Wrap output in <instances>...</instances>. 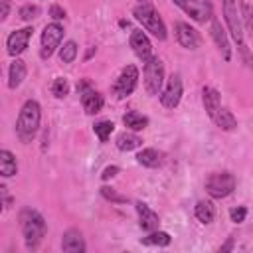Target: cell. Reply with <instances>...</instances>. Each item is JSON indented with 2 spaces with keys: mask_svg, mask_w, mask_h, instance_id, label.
I'll list each match as a JSON object with an SVG mask.
<instances>
[{
  "mask_svg": "<svg viewBox=\"0 0 253 253\" xmlns=\"http://www.w3.org/2000/svg\"><path fill=\"white\" fill-rule=\"evenodd\" d=\"M40 123H42V107H40L38 101L28 99L22 105L18 121H16V134H18V138L24 144L32 142L36 138L38 130H40Z\"/></svg>",
  "mask_w": 253,
  "mask_h": 253,
  "instance_id": "cell-1",
  "label": "cell"
},
{
  "mask_svg": "<svg viewBox=\"0 0 253 253\" xmlns=\"http://www.w3.org/2000/svg\"><path fill=\"white\" fill-rule=\"evenodd\" d=\"M18 219H20V227H22L26 247L28 249H38V245L42 243V239L45 237V231H47L43 215L40 211L32 210V208H24L20 211Z\"/></svg>",
  "mask_w": 253,
  "mask_h": 253,
  "instance_id": "cell-2",
  "label": "cell"
},
{
  "mask_svg": "<svg viewBox=\"0 0 253 253\" xmlns=\"http://www.w3.org/2000/svg\"><path fill=\"white\" fill-rule=\"evenodd\" d=\"M132 16L134 20H138L142 24V28L146 32H150L156 40H166V26L160 18V14L156 12V8L152 6L150 0H140L134 8H132Z\"/></svg>",
  "mask_w": 253,
  "mask_h": 253,
  "instance_id": "cell-3",
  "label": "cell"
},
{
  "mask_svg": "<svg viewBox=\"0 0 253 253\" xmlns=\"http://www.w3.org/2000/svg\"><path fill=\"white\" fill-rule=\"evenodd\" d=\"M221 4H223L225 26H227V30H229L233 42L237 43L241 55L245 57L247 65L253 67V59H251V55H249V51H247V45H245V40H243V28H241V16H239V12H237V2H235V0H221Z\"/></svg>",
  "mask_w": 253,
  "mask_h": 253,
  "instance_id": "cell-4",
  "label": "cell"
},
{
  "mask_svg": "<svg viewBox=\"0 0 253 253\" xmlns=\"http://www.w3.org/2000/svg\"><path fill=\"white\" fill-rule=\"evenodd\" d=\"M235 184H237V180H235V176L231 172H227V170L213 172L206 180V192L210 194V198L221 200V198H227L235 190Z\"/></svg>",
  "mask_w": 253,
  "mask_h": 253,
  "instance_id": "cell-5",
  "label": "cell"
},
{
  "mask_svg": "<svg viewBox=\"0 0 253 253\" xmlns=\"http://www.w3.org/2000/svg\"><path fill=\"white\" fill-rule=\"evenodd\" d=\"M144 89L148 95H158L164 83V63L160 57L152 55L148 61H144Z\"/></svg>",
  "mask_w": 253,
  "mask_h": 253,
  "instance_id": "cell-6",
  "label": "cell"
},
{
  "mask_svg": "<svg viewBox=\"0 0 253 253\" xmlns=\"http://www.w3.org/2000/svg\"><path fill=\"white\" fill-rule=\"evenodd\" d=\"M136 85H138V69H136V65H125L121 69L117 81L113 83L111 91H113V95L117 99H126L128 95L134 93Z\"/></svg>",
  "mask_w": 253,
  "mask_h": 253,
  "instance_id": "cell-7",
  "label": "cell"
},
{
  "mask_svg": "<svg viewBox=\"0 0 253 253\" xmlns=\"http://www.w3.org/2000/svg\"><path fill=\"white\" fill-rule=\"evenodd\" d=\"M172 2L198 24H206L208 20L213 18V6L210 0H172Z\"/></svg>",
  "mask_w": 253,
  "mask_h": 253,
  "instance_id": "cell-8",
  "label": "cell"
},
{
  "mask_svg": "<svg viewBox=\"0 0 253 253\" xmlns=\"http://www.w3.org/2000/svg\"><path fill=\"white\" fill-rule=\"evenodd\" d=\"M61 40H63V26H61L59 22H51V24H47V26L43 28V32H42V40H40V45H42V47H40V55H42L43 59L51 57L53 51L59 47Z\"/></svg>",
  "mask_w": 253,
  "mask_h": 253,
  "instance_id": "cell-9",
  "label": "cell"
},
{
  "mask_svg": "<svg viewBox=\"0 0 253 253\" xmlns=\"http://www.w3.org/2000/svg\"><path fill=\"white\" fill-rule=\"evenodd\" d=\"M182 93H184L182 77H180V73H172V75L168 77V81H166V89H164L162 95H160L162 107H166V109H176V107L180 105Z\"/></svg>",
  "mask_w": 253,
  "mask_h": 253,
  "instance_id": "cell-10",
  "label": "cell"
},
{
  "mask_svg": "<svg viewBox=\"0 0 253 253\" xmlns=\"http://www.w3.org/2000/svg\"><path fill=\"white\" fill-rule=\"evenodd\" d=\"M174 34H176L178 43L186 49H198L202 45V36L198 34L196 28H192L186 22H176L174 24Z\"/></svg>",
  "mask_w": 253,
  "mask_h": 253,
  "instance_id": "cell-11",
  "label": "cell"
},
{
  "mask_svg": "<svg viewBox=\"0 0 253 253\" xmlns=\"http://www.w3.org/2000/svg\"><path fill=\"white\" fill-rule=\"evenodd\" d=\"M32 32H34V30H32L30 26H28V28H22V30L10 32V36L6 38V51H8V55L18 57L20 53H24L26 47H28V43H30Z\"/></svg>",
  "mask_w": 253,
  "mask_h": 253,
  "instance_id": "cell-12",
  "label": "cell"
},
{
  "mask_svg": "<svg viewBox=\"0 0 253 253\" xmlns=\"http://www.w3.org/2000/svg\"><path fill=\"white\" fill-rule=\"evenodd\" d=\"M128 43L134 51V55L144 63L152 57V43L148 40V36L142 32V30H132L130 32V38H128Z\"/></svg>",
  "mask_w": 253,
  "mask_h": 253,
  "instance_id": "cell-13",
  "label": "cell"
},
{
  "mask_svg": "<svg viewBox=\"0 0 253 253\" xmlns=\"http://www.w3.org/2000/svg\"><path fill=\"white\" fill-rule=\"evenodd\" d=\"M210 34H211V38H213V42H215V45H217L221 57H223L225 61H229V59H231V47H229V42H227V34H225V30L221 28V22H219L215 16L211 18Z\"/></svg>",
  "mask_w": 253,
  "mask_h": 253,
  "instance_id": "cell-14",
  "label": "cell"
},
{
  "mask_svg": "<svg viewBox=\"0 0 253 253\" xmlns=\"http://www.w3.org/2000/svg\"><path fill=\"white\" fill-rule=\"evenodd\" d=\"M134 208H136V213H138V225H140L142 231H154V229H158V223H160L158 213H156L154 210H150L148 204H144V202H136Z\"/></svg>",
  "mask_w": 253,
  "mask_h": 253,
  "instance_id": "cell-15",
  "label": "cell"
},
{
  "mask_svg": "<svg viewBox=\"0 0 253 253\" xmlns=\"http://www.w3.org/2000/svg\"><path fill=\"white\" fill-rule=\"evenodd\" d=\"M61 249L67 251V253H83L87 247H85V239L81 235L79 229H67L63 235H61Z\"/></svg>",
  "mask_w": 253,
  "mask_h": 253,
  "instance_id": "cell-16",
  "label": "cell"
},
{
  "mask_svg": "<svg viewBox=\"0 0 253 253\" xmlns=\"http://www.w3.org/2000/svg\"><path fill=\"white\" fill-rule=\"evenodd\" d=\"M81 105H83L87 115H97V113H101V109L105 105V99H103V95L99 91H95L91 87L85 93H81Z\"/></svg>",
  "mask_w": 253,
  "mask_h": 253,
  "instance_id": "cell-17",
  "label": "cell"
},
{
  "mask_svg": "<svg viewBox=\"0 0 253 253\" xmlns=\"http://www.w3.org/2000/svg\"><path fill=\"white\" fill-rule=\"evenodd\" d=\"M166 156L162 150H156V148H142L138 154H136V162L140 166H146V168H160L164 164Z\"/></svg>",
  "mask_w": 253,
  "mask_h": 253,
  "instance_id": "cell-18",
  "label": "cell"
},
{
  "mask_svg": "<svg viewBox=\"0 0 253 253\" xmlns=\"http://www.w3.org/2000/svg\"><path fill=\"white\" fill-rule=\"evenodd\" d=\"M26 73H28L26 61H22V59L16 57L10 63V69H8V87L10 89H18L22 85V81L26 79Z\"/></svg>",
  "mask_w": 253,
  "mask_h": 253,
  "instance_id": "cell-19",
  "label": "cell"
},
{
  "mask_svg": "<svg viewBox=\"0 0 253 253\" xmlns=\"http://www.w3.org/2000/svg\"><path fill=\"white\" fill-rule=\"evenodd\" d=\"M202 103H204V109L206 113L210 115V119H213V115L219 111L221 107V97H219V91L213 89V87H204L202 91Z\"/></svg>",
  "mask_w": 253,
  "mask_h": 253,
  "instance_id": "cell-20",
  "label": "cell"
},
{
  "mask_svg": "<svg viewBox=\"0 0 253 253\" xmlns=\"http://www.w3.org/2000/svg\"><path fill=\"white\" fill-rule=\"evenodd\" d=\"M0 174L2 178H12L18 174V162L16 156L10 150H0Z\"/></svg>",
  "mask_w": 253,
  "mask_h": 253,
  "instance_id": "cell-21",
  "label": "cell"
},
{
  "mask_svg": "<svg viewBox=\"0 0 253 253\" xmlns=\"http://www.w3.org/2000/svg\"><path fill=\"white\" fill-rule=\"evenodd\" d=\"M123 123L128 130H142V128L148 126V117H144L138 111H126L123 115Z\"/></svg>",
  "mask_w": 253,
  "mask_h": 253,
  "instance_id": "cell-22",
  "label": "cell"
},
{
  "mask_svg": "<svg viewBox=\"0 0 253 253\" xmlns=\"http://www.w3.org/2000/svg\"><path fill=\"white\" fill-rule=\"evenodd\" d=\"M221 130H233L235 126H237V119L233 117V113L229 111V109H225V107H219V111L213 115V119H211Z\"/></svg>",
  "mask_w": 253,
  "mask_h": 253,
  "instance_id": "cell-23",
  "label": "cell"
},
{
  "mask_svg": "<svg viewBox=\"0 0 253 253\" xmlns=\"http://www.w3.org/2000/svg\"><path fill=\"white\" fill-rule=\"evenodd\" d=\"M115 144H117V148H119V150L128 152V150L138 148V146L142 144V138H140L138 134H134V132H126V130H125V132H121V134L117 136Z\"/></svg>",
  "mask_w": 253,
  "mask_h": 253,
  "instance_id": "cell-24",
  "label": "cell"
},
{
  "mask_svg": "<svg viewBox=\"0 0 253 253\" xmlns=\"http://www.w3.org/2000/svg\"><path fill=\"white\" fill-rule=\"evenodd\" d=\"M194 213H196V217H198V221H202V223H211L213 221V217H215V208H213V204L210 202V200H200L198 204H196V208H194Z\"/></svg>",
  "mask_w": 253,
  "mask_h": 253,
  "instance_id": "cell-25",
  "label": "cell"
},
{
  "mask_svg": "<svg viewBox=\"0 0 253 253\" xmlns=\"http://www.w3.org/2000/svg\"><path fill=\"white\" fill-rule=\"evenodd\" d=\"M170 241H172L170 233L160 231V229L148 231V235L140 239V243H142V245H148V247H168V245H170Z\"/></svg>",
  "mask_w": 253,
  "mask_h": 253,
  "instance_id": "cell-26",
  "label": "cell"
},
{
  "mask_svg": "<svg viewBox=\"0 0 253 253\" xmlns=\"http://www.w3.org/2000/svg\"><path fill=\"white\" fill-rule=\"evenodd\" d=\"M77 51H79L77 49V43L73 40H69V42L63 43V47H59V59L63 63H73L75 57H77Z\"/></svg>",
  "mask_w": 253,
  "mask_h": 253,
  "instance_id": "cell-27",
  "label": "cell"
},
{
  "mask_svg": "<svg viewBox=\"0 0 253 253\" xmlns=\"http://www.w3.org/2000/svg\"><path fill=\"white\" fill-rule=\"evenodd\" d=\"M93 130H95V134L101 142H107L111 132L115 130V125H113V121H99V123L93 125Z\"/></svg>",
  "mask_w": 253,
  "mask_h": 253,
  "instance_id": "cell-28",
  "label": "cell"
},
{
  "mask_svg": "<svg viewBox=\"0 0 253 253\" xmlns=\"http://www.w3.org/2000/svg\"><path fill=\"white\" fill-rule=\"evenodd\" d=\"M51 93H53L55 99L67 97V93H69V83H67V79H65V77H55L53 83H51Z\"/></svg>",
  "mask_w": 253,
  "mask_h": 253,
  "instance_id": "cell-29",
  "label": "cell"
},
{
  "mask_svg": "<svg viewBox=\"0 0 253 253\" xmlns=\"http://www.w3.org/2000/svg\"><path fill=\"white\" fill-rule=\"evenodd\" d=\"M101 196L105 198V200H109V202H113V204H126L128 202V198L126 196H121V194H117V190L115 188H111V186H101Z\"/></svg>",
  "mask_w": 253,
  "mask_h": 253,
  "instance_id": "cell-30",
  "label": "cell"
},
{
  "mask_svg": "<svg viewBox=\"0 0 253 253\" xmlns=\"http://www.w3.org/2000/svg\"><path fill=\"white\" fill-rule=\"evenodd\" d=\"M241 20H243L247 32L253 34V6L249 2H245V0L241 2Z\"/></svg>",
  "mask_w": 253,
  "mask_h": 253,
  "instance_id": "cell-31",
  "label": "cell"
},
{
  "mask_svg": "<svg viewBox=\"0 0 253 253\" xmlns=\"http://www.w3.org/2000/svg\"><path fill=\"white\" fill-rule=\"evenodd\" d=\"M38 14H40V8L36 4H24L20 8V18L24 22H32L34 18H38Z\"/></svg>",
  "mask_w": 253,
  "mask_h": 253,
  "instance_id": "cell-32",
  "label": "cell"
},
{
  "mask_svg": "<svg viewBox=\"0 0 253 253\" xmlns=\"http://www.w3.org/2000/svg\"><path fill=\"white\" fill-rule=\"evenodd\" d=\"M229 217H231L233 223H241V221H245V217H247V208H245V206L231 208V210H229Z\"/></svg>",
  "mask_w": 253,
  "mask_h": 253,
  "instance_id": "cell-33",
  "label": "cell"
},
{
  "mask_svg": "<svg viewBox=\"0 0 253 253\" xmlns=\"http://www.w3.org/2000/svg\"><path fill=\"white\" fill-rule=\"evenodd\" d=\"M49 16L57 22V20H65V10L59 6V4H51L49 6Z\"/></svg>",
  "mask_w": 253,
  "mask_h": 253,
  "instance_id": "cell-34",
  "label": "cell"
},
{
  "mask_svg": "<svg viewBox=\"0 0 253 253\" xmlns=\"http://www.w3.org/2000/svg\"><path fill=\"white\" fill-rule=\"evenodd\" d=\"M119 172H121V168H119V166H115V164H113V166H107V168L101 172V180H103V182H107V180L115 178Z\"/></svg>",
  "mask_w": 253,
  "mask_h": 253,
  "instance_id": "cell-35",
  "label": "cell"
},
{
  "mask_svg": "<svg viewBox=\"0 0 253 253\" xmlns=\"http://www.w3.org/2000/svg\"><path fill=\"white\" fill-rule=\"evenodd\" d=\"M91 87H93V85H91V81H89V79H79V81H77V93H79V95H81V93H85V91H87V89H91Z\"/></svg>",
  "mask_w": 253,
  "mask_h": 253,
  "instance_id": "cell-36",
  "label": "cell"
},
{
  "mask_svg": "<svg viewBox=\"0 0 253 253\" xmlns=\"http://www.w3.org/2000/svg\"><path fill=\"white\" fill-rule=\"evenodd\" d=\"M0 4H2V16H0V20L4 22L8 18V12H10V0H0Z\"/></svg>",
  "mask_w": 253,
  "mask_h": 253,
  "instance_id": "cell-37",
  "label": "cell"
},
{
  "mask_svg": "<svg viewBox=\"0 0 253 253\" xmlns=\"http://www.w3.org/2000/svg\"><path fill=\"white\" fill-rule=\"evenodd\" d=\"M231 249H233V237H227V241L219 247V251L223 253V251H231Z\"/></svg>",
  "mask_w": 253,
  "mask_h": 253,
  "instance_id": "cell-38",
  "label": "cell"
}]
</instances>
